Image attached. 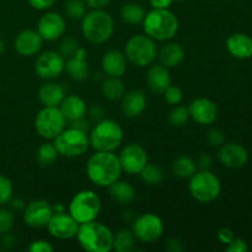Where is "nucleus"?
Wrapping results in <instances>:
<instances>
[{"label": "nucleus", "instance_id": "f257e3e1", "mask_svg": "<svg viewBox=\"0 0 252 252\" xmlns=\"http://www.w3.org/2000/svg\"><path fill=\"white\" fill-rule=\"evenodd\" d=\"M122 174L120 159L113 152H96L86 162V175L94 185L108 187Z\"/></svg>", "mask_w": 252, "mask_h": 252}, {"label": "nucleus", "instance_id": "f03ea898", "mask_svg": "<svg viewBox=\"0 0 252 252\" xmlns=\"http://www.w3.org/2000/svg\"><path fill=\"white\" fill-rule=\"evenodd\" d=\"M142 24L145 34L154 41H169L179 31V20L169 9H153Z\"/></svg>", "mask_w": 252, "mask_h": 252}, {"label": "nucleus", "instance_id": "7ed1b4c3", "mask_svg": "<svg viewBox=\"0 0 252 252\" xmlns=\"http://www.w3.org/2000/svg\"><path fill=\"white\" fill-rule=\"evenodd\" d=\"M79 244L88 252H110L113 250V233L96 220L79 224L76 233Z\"/></svg>", "mask_w": 252, "mask_h": 252}, {"label": "nucleus", "instance_id": "20e7f679", "mask_svg": "<svg viewBox=\"0 0 252 252\" xmlns=\"http://www.w3.org/2000/svg\"><path fill=\"white\" fill-rule=\"evenodd\" d=\"M81 21V32L85 39L94 44H102L112 37L115 22L112 16L103 9H93L86 12Z\"/></svg>", "mask_w": 252, "mask_h": 252}, {"label": "nucleus", "instance_id": "39448f33", "mask_svg": "<svg viewBox=\"0 0 252 252\" xmlns=\"http://www.w3.org/2000/svg\"><path fill=\"white\" fill-rule=\"evenodd\" d=\"M89 140L96 152H115L122 144V127L110 118L101 120L91 129Z\"/></svg>", "mask_w": 252, "mask_h": 252}, {"label": "nucleus", "instance_id": "423d86ee", "mask_svg": "<svg viewBox=\"0 0 252 252\" xmlns=\"http://www.w3.org/2000/svg\"><path fill=\"white\" fill-rule=\"evenodd\" d=\"M125 54L127 61L143 68L152 65L158 58V46L154 39L147 34H135L126 43Z\"/></svg>", "mask_w": 252, "mask_h": 252}, {"label": "nucleus", "instance_id": "0eeeda50", "mask_svg": "<svg viewBox=\"0 0 252 252\" xmlns=\"http://www.w3.org/2000/svg\"><path fill=\"white\" fill-rule=\"evenodd\" d=\"M189 189L196 201L201 203H209L220 194L221 185L213 172L209 170H201L189 177Z\"/></svg>", "mask_w": 252, "mask_h": 252}, {"label": "nucleus", "instance_id": "6e6552de", "mask_svg": "<svg viewBox=\"0 0 252 252\" xmlns=\"http://www.w3.org/2000/svg\"><path fill=\"white\" fill-rule=\"evenodd\" d=\"M101 211V199L91 189L78 192L69 204V214L79 224L96 220Z\"/></svg>", "mask_w": 252, "mask_h": 252}, {"label": "nucleus", "instance_id": "1a4fd4ad", "mask_svg": "<svg viewBox=\"0 0 252 252\" xmlns=\"http://www.w3.org/2000/svg\"><path fill=\"white\" fill-rule=\"evenodd\" d=\"M59 155L65 158H78L86 153L90 140L88 133L78 128H64L63 132L53 139Z\"/></svg>", "mask_w": 252, "mask_h": 252}, {"label": "nucleus", "instance_id": "9d476101", "mask_svg": "<svg viewBox=\"0 0 252 252\" xmlns=\"http://www.w3.org/2000/svg\"><path fill=\"white\" fill-rule=\"evenodd\" d=\"M66 120L59 107H46L37 112L34 117V128L42 138L53 140L64 130Z\"/></svg>", "mask_w": 252, "mask_h": 252}, {"label": "nucleus", "instance_id": "9b49d317", "mask_svg": "<svg viewBox=\"0 0 252 252\" xmlns=\"http://www.w3.org/2000/svg\"><path fill=\"white\" fill-rule=\"evenodd\" d=\"M135 239L143 243H153L164 233V223L157 214L145 213L138 217L132 225Z\"/></svg>", "mask_w": 252, "mask_h": 252}, {"label": "nucleus", "instance_id": "f8f14e48", "mask_svg": "<svg viewBox=\"0 0 252 252\" xmlns=\"http://www.w3.org/2000/svg\"><path fill=\"white\" fill-rule=\"evenodd\" d=\"M65 68V59L54 51H47L39 54L34 63V71L44 80H53L63 73Z\"/></svg>", "mask_w": 252, "mask_h": 252}, {"label": "nucleus", "instance_id": "ddd939ff", "mask_svg": "<svg viewBox=\"0 0 252 252\" xmlns=\"http://www.w3.org/2000/svg\"><path fill=\"white\" fill-rule=\"evenodd\" d=\"M118 159L122 171L129 175H135L139 174L143 167L148 164V153L140 144L130 143L123 148Z\"/></svg>", "mask_w": 252, "mask_h": 252}, {"label": "nucleus", "instance_id": "4468645a", "mask_svg": "<svg viewBox=\"0 0 252 252\" xmlns=\"http://www.w3.org/2000/svg\"><path fill=\"white\" fill-rule=\"evenodd\" d=\"M49 234L59 240H68L76 236L79 229V223L70 216L64 212H54L52 218L47 224Z\"/></svg>", "mask_w": 252, "mask_h": 252}, {"label": "nucleus", "instance_id": "2eb2a0df", "mask_svg": "<svg viewBox=\"0 0 252 252\" xmlns=\"http://www.w3.org/2000/svg\"><path fill=\"white\" fill-rule=\"evenodd\" d=\"M66 29L65 20L57 12H46L37 22V32L43 41L53 42L61 38Z\"/></svg>", "mask_w": 252, "mask_h": 252}, {"label": "nucleus", "instance_id": "dca6fc26", "mask_svg": "<svg viewBox=\"0 0 252 252\" xmlns=\"http://www.w3.org/2000/svg\"><path fill=\"white\" fill-rule=\"evenodd\" d=\"M53 207L44 199L29 203L24 212V220L31 228H44L53 216Z\"/></svg>", "mask_w": 252, "mask_h": 252}, {"label": "nucleus", "instance_id": "f3484780", "mask_svg": "<svg viewBox=\"0 0 252 252\" xmlns=\"http://www.w3.org/2000/svg\"><path fill=\"white\" fill-rule=\"evenodd\" d=\"M189 117L202 126L212 125L218 117V107L212 100L198 97L192 101L189 106Z\"/></svg>", "mask_w": 252, "mask_h": 252}, {"label": "nucleus", "instance_id": "a211bd4d", "mask_svg": "<svg viewBox=\"0 0 252 252\" xmlns=\"http://www.w3.org/2000/svg\"><path fill=\"white\" fill-rule=\"evenodd\" d=\"M218 158L224 166L229 169H239L248 162V150L238 143H226L221 144Z\"/></svg>", "mask_w": 252, "mask_h": 252}, {"label": "nucleus", "instance_id": "6ab92c4d", "mask_svg": "<svg viewBox=\"0 0 252 252\" xmlns=\"http://www.w3.org/2000/svg\"><path fill=\"white\" fill-rule=\"evenodd\" d=\"M43 39L34 30H24L17 33L14 41V48L20 56L32 57L38 53L42 48Z\"/></svg>", "mask_w": 252, "mask_h": 252}, {"label": "nucleus", "instance_id": "aec40b11", "mask_svg": "<svg viewBox=\"0 0 252 252\" xmlns=\"http://www.w3.org/2000/svg\"><path fill=\"white\" fill-rule=\"evenodd\" d=\"M101 66L106 75L121 78L127 70V58L126 54L117 49H111L103 54L101 59Z\"/></svg>", "mask_w": 252, "mask_h": 252}, {"label": "nucleus", "instance_id": "412c9836", "mask_svg": "<svg viewBox=\"0 0 252 252\" xmlns=\"http://www.w3.org/2000/svg\"><path fill=\"white\" fill-rule=\"evenodd\" d=\"M86 58H88V51L80 47L76 51L75 56L68 59L64 69L73 80L84 81L88 79L89 74H90V68H89Z\"/></svg>", "mask_w": 252, "mask_h": 252}, {"label": "nucleus", "instance_id": "4be33fe9", "mask_svg": "<svg viewBox=\"0 0 252 252\" xmlns=\"http://www.w3.org/2000/svg\"><path fill=\"white\" fill-rule=\"evenodd\" d=\"M147 85L153 93L164 94V91L171 85L169 68L162 64H155L150 66L147 73Z\"/></svg>", "mask_w": 252, "mask_h": 252}, {"label": "nucleus", "instance_id": "5701e85b", "mask_svg": "<svg viewBox=\"0 0 252 252\" xmlns=\"http://www.w3.org/2000/svg\"><path fill=\"white\" fill-rule=\"evenodd\" d=\"M121 100H122L121 107H122L123 113L130 118L142 115L147 107V96L142 90L129 91L125 94Z\"/></svg>", "mask_w": 252, "mask_h": 252}, {"label": "nucleus", "instance_id": "b1692460", "mask_svg": "<svg viewBox=\"0 0 252 252\" xmlns=\"http://www.w3.org/2000/svg\"><path fill=\"white\" fill-rule=\"evenodd\" d=\"M226 49L233 57L249 59L252 57V38L245 33H234L226 39Z\"/></svg>", "mask_w": 252, "mask_h": 252}, {"label": "nucleus", "instance_id": "393cba45", "mask_svg": "<svg viewBox=\"0 0 252 252\" xmlns=\"http://www.w3.org/2000/svg\"><path fill=\"white\" fill-rule=\"evenodd\" d=\"M59 110L62 111L65 120L71 122V121H76L85 117L88 107H86L85 101L80 96L69 95L63 98L62 103L59 105Z\"/></svg>", "mask_w": 252, "mask_h": 252}, {"label": "nucleus", "instance_id": "a878e982", "mask_svg": "<svg viewBox=\"0 0 252 252\" xmlns=\"http://www.w3.org/2000/svg\"><path fill=\"white\" fill-rule=\"evenodd\" d=\"M64 97V89L56 83L43 84L38 90V100L46 107H59Z\"/></svg>", "mask_w": 252, "mask_h": 252}, {"label": "nucleus", "instance_id": "bb28decb", "mask_svg": "<svg viewBox=\"0 0 252 252\" xmlns=\"http://www.w3.org/2000/svg\"><path fill=\"white\" fill-rule=\"evenodd\" d=\"M158 58L160 64L166 68H175L184 62L185 49L179 43H167L160 51H158Z\"/></svg>", "mask_w": 252, "mask_h": 252}, {"label": "nucleus", "instance_id": "cd10ccee", "mask_svg": "<svg viewBox=\"0 0 252 252\" xmlns=\"http://www.w3.org/2000/svg\"><path fill=\"white\" fill-rule=\"evenodd\" d=\"M108 193L113 201L120 204H125V206L132 203L137 196L134 187L127 181H121V180H117L108 186Z\"/></svg>", "mask_w": 252, "mask_h": 252}, {"label": "nucleus", "instance_id": "c85d7f7f", "mask_svg": "<svg viewBox=\"0 0 252 252\" xmlns=\"http://www.w3.org/2000/svg\"><path fill=\"white\" fill-rule=\"evenodd\" d=\"M102 95L110 101H118L126 94V85L120 78L108 76L101 86Z\"/></svg>", "mask_w": 252, "mask_h": 252}, {"label": "nucleus", "instance_id": "c756f323", "mask_svg": "<svg viewBox=\"0 0 252 252\" xmlns=\"http://www.w3.org/2000/svg\"><path fill=\"white\" fill-rule=\"evenodd\" d=\"M172 171L180 179H189L197 171V164L192 158L181 155L172 162Z\"/></svg>", "mask_w": 252, "mask_h": 252}, {"label": "nucleus", "instance_id": "7c9ffc66", "mask_svg": "<svg viewBox=\"0 0 252 252\" xmlns=\"http://www.w3.org/2000/svg\"><path fill=\"white\" fill-rule=\"evenodd\" d=\"M145 10L142 5L137 2H128L121 9V19L129 25L142 24L145 17Z\"/></svg>", "mask_w": 252, "mask_h": 252}, {"label": "nucleus", "instance_id": "2f4dec72", "mask_svg": "<svg viewBox=\"0 0 252 252\" xmlns=\"http://www.w3.org/2000/svg\"><path fill=\"white\" fill-rule=\"evenodd\" d=\"M135 236L132 230L121 229L113 235V249L117 252H129L134 248Z\"/></svg>", "mask_w": 252, "mask_h": 252}, {"label": "nucleus", "instance_id": "473e14b6", "mask_svg": "<svg viewBox=\"0 0 252 252\" xmlns=\"http://www.w3.org/2000/svg\"><path fill=\"white\" fill-rule=\"evenodd\" d=\"M59 153L53 143H44L37 149L36 159L42 166H51L57 161Z\"/></svg>", "mask_w": 252, "mask_h": 252}, {"label": "nucleus", "instance_id": "72a5a7b5", "mask_svg": "<svg viewBox=\"0 0 252 252\" xmlns=\"http://www.w3.org/2000/svg\"><path fill=\"white\" fill-rule=\"evenodd\" d=\"M138 175L140 176L142 181L144 184L149 185V186L159 185L162 181V179H164V171H162L161 167L159 165L149 164V162L143 167L142 171Z\"/></svg>", "mask_w": 252, "mask_h": 252}, {"label": "nucleus", "instance_id": "f704fd0d", "mask_svg": "<svg viewBox=\"0 0 252 252\" xmlns=\"http://www.w3.org/2000/svg\"><path fill=\"white\" fill-rule=\"evenodd\" d=\"M66 16L71 20H81L86 14V2L83 0H69L64 5Z\"/></svg>", "mask_w": 252, "mask_h": 252}, {"label": "nucleus", "instance_id": "c9c22d12", "mask_svg": "<svg viewBox=\"0 0 252 252\" xmlns=\"http://www.w3.org/2000/svg\"><path fill=\"white\" fill-rule=\"evenodd\" d=\"M80 48V44H79V41L74 37H64L63 39L59 43V52L58 53L63 57L64 59H69L71 57L75 56L76 51Z\"/></svg>", "mask_w": 252, "mask_h": 252}, {"label": "nucleus", "instance_id": "e433bc0d", "mask_svg": "<svg viewBox=\"0 0 252 252\" xmlns=\"http://www.w3.org/2000/svg\"><path fill=\"white\" fill-rule=\"evenodd\" d=\"M189 120V107L185 106H175L169 113V122L175 127H181V126L186 125Z\"/></svg>", "mask_w": 252, "mask_h": 252}, {"label": "nucleus", "instance_id": "4c0bfd02", "mask_svg": "<svg viewBox=\"0 0 252 252\" xmlns=\"http://www.w3.org/2000/svg\"><path fill=\"white\" fill-rule=\"evenodd\" d=\"M12 193H14V187L10 179L0 175V206L9 203L10 199L12 198Z\"/></svg>", "mask_w": 252, "mask_h": 252}, {"label": "nucleus", "instance_id": "58836bf2", "mask_svg": "<svg viewBox=\"0 0 252 252\" xmlns=\"http://www.w3.org/2000/svg\"><path fill=\"white\" fill-rule=\"evenodd\" d=\"M15 224V217L11 211L0 208V234H7Z\"/></svg>", "mask_w": 252, "mask_h": 252}, {"label": "nucleus", "instance_id": "ea45409f", "mask_svg": "<svg viewBox=\"0 0 252 252\" xmlns=\"http://www.w3.org/2000/svg\"><path fill=\"white\" fill-rule=\"evenodd\" d=\"M164 97L169 105L176 106L179 103H181L182 98H184V93L180 88L174 85H170L166 90L164 91Z\"/></svg>", "mask_w": 252, "mask_h": 252}, {"label": "nucleus", "instance_id": "a19ab883", "mask_svg": "<svg viewBox=\"0 0 252 252\" xmlns=\"http://www.w3.org/2000/svg\"><path fill=\"white\" fill-rule=\"evenodd\" d=\"M207 140L212 147H220L225 142V133L219 128H213L208 132L207 135Z\"/></svg>", "mask_w": 252, "mask_h": 252}, {"label": "nucleus", "instance_id": "79ce46f5", "mask_svg": "<svg viewBox=\"0 0 252 252\" xmlns=\"http://www.w3.org/2000/svg\"><path fill=\"white\" fill-rule=\"evenodd\" d=\"M29 250L31 252H52L54 248L51 243L46 240H36L30 245Z\"/></svg>", "mask_w": 252, "mask_h": 252}, {"label": "nucleus", "instance_id": "37998d69", "mask_svg": "<svg viewBox=\"0 0 252 252\" xmlns=\"http://www.w3.org/2000/svg\"><path fill=\"white\" fill-rule=\"evenodd\" d=\"M248 250H249L248 244L245 243V240H243V239L240 238L234 239V240L229 244L228 248H226V251L228 252H245Z\"/></svg>", "mask_w": 252, "mask_h": 252}, {"label": "nucleus", "instance_id": "c03bdc74", "mask_svg": "<svg viewBox=\"0 0 252 252\" xmlns=\"http://www.w3.org/2000/svg\"><path fill=\"white\" fill-rule=\"evenodd\" d=\"M217 235H218L219 241L223 244H225V245H229V244H230L231 241L235 239L234 238L233 230H230L229 228H220L218 230V234H217Z\"/></svg>", "mask_w": 252, "mask_h": 252}, {"label": "nucleus", "instance_id": "a18cd8bd", "mask_svg": "<svg viewBox=\"0 0 252 252\" xmlns=\"http://www.w3.org/2000/svg\"><path fill=\"white\" fill-rule=\"evenodd\" d=\"M57 0H29L31 6L36 10H47L54 5Z\"/></svg>", "mask_w": 252, "mask_h": 252}, {"label": "nucleus", "instance_id": "49530a36", "mask_svg": "<svg viewBox=\"0 0 252 252\" xmlns=\"http://www.w3.org/2000/svg\"><path fill=\"white\" fill-rule=\"evenodd\" d=\"M197 167L201 170H208L212 166V158L208 154H202L197 160Z\"/></svg>", "mask_w": 252, "mask_h": 252}, {"label": "nucleus", "instance_id": "de8ad7c7", "mask_svg": "<svg viewBox=\"0 0 252 252\" xmlns=\"http://www.w3.org/2000/svg\"><path fill=\"white\" fill-rule=\"evenodd\" d=\"M174 0H149V4L153 9H169Z\"/></svg>", "mask_w": 252, "mask_h": 252}, {"label": "nucleus", "instance_id": "09e8293b", "mask_svg": "<svg viewBox=\"0 0 252 252\" xmlns=\"http://www.w3.org/2000/svg\"><path fill=\"white\" fill-rule=\"evenodd\" d=\"M111 0H85L86 5L91 9H103L110 4Z\"/></svg>", "mask_w": 252, "mask_h": 252}, {"label": "nucleus", "instance_id": "8fccbe9b", "mask_svg": "<svg viewBox=\"0 0 252 252\" xmlns=\"http://www.w3.org/2000/svg\"><path fill=\"white\" fill-rule=\"evenodd\" d=\"M70 127L78 128V129L84 130V132L88 133V130H89V128H90V126H89V122H88V121H85V117H84V118H80V120L71 121V122H70Z\"/></svg>", "mask_w": 252, "mask_h": 252}, {"label": "nucleus", "instance_id": "3c124183", "mask_svg": "<svg viewBox=\"0 0 252 252\" xmlns=\"http://www.w3.org/2000/svg\"><path fill=\"white\" fill-rule=\"evenodd\" d=\"M90 115H91V118H93L94 121H97V122H98V121H101L100 118L102 117L103 110L98 105L93 106V107H91V110H90Z\"/></svg>", "mask_w": 252, "mask_h": 252}, {"label": "nucleus", "instance_id": "603ef678", "mask_svg": "<svg viewBox=\"0 0 252 252\" xmlns=\"http://www.w3.org/2000/svg\"><path fill=\"white\" fill-rule=\"evenodd\" d=\"M167 250L171 251V252H177V251H181L182 250V246L181 243L176 239H171V240L167 241Z\"/></svg>", "mask_w": 252, "mask_h": 252}, {"label": "nucleus", "instance_id": "864d4df0", "mask_svg": "<svg viewBox=\"0 0 252 252\" xmlns=\"http://www.w3.org/2000/svg\"><path fill=\"white\" fill-rule=\"evenodd\" d=\"M10 202H11L12 208L17 209V211H21V209L25 207L24 199H21V198H11L10 199Z\"/></svg>", "mask_w": 252, "mask_h": 252}, {"label": "nucleus", "instance_id": "5fc2aeb1", "mask_svg": "<svg viewBox=\"0 0 252 252\" xmlns=\"http://www.w3.org/2000/svg\"><path fill=\"white\" fill-rule=\"evenodd\" d=\"M5 52V43L1 38H0V56Z\"/></svg>", "mask_w": 252, "mask_h": 252}, {"label": "nucleus", "instance_id": "6e6d98bb", "mask_svg": "<svg viewBox=\"0 0 252 252\" xmlns=\"http://www.w3.org/2000/svg\"><path fill=\"white\" fill-rule=\"evenodd\" d=\"M179 1H184V0H179Z\"/></svg>", "mask_w": 252, "mask_h": 252}]
</instances>
